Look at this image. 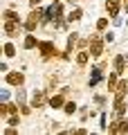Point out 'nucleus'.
<instances>
[{
  "label": "nucleus",
  "mask_w": 128,
  "mask_h": 135,
  "mask_svg": "<svg viewBox=\"0 0 128 135\" xmlns=\"http://www.w3.org/2000/svg\"><path fill=\"white\" fill-rule=\"evenodd\" d=\"M81 16H83V14H81V9H74V11L70 14V20H79Z\"/></svg>",
  "instance_id": "15"
},
{
  "label": "nucleus",
  "mask_w": 128,
  "mask_h": 135,
  "mask_svg": "<svg viewBox=\"0 0 128 135\" xmlns=\"http://www.w3.org/2000/svg\"><path fill=\"white\" fill-rule=\"evenodd\" d=\"M110 133H128V122H124V119H119V122H115V124H110Z\"/></svg>",
  "instance_id": "3"
},
{
  "label": "nucleus",
  "mask_w": 128,
  "mask_h": 135,
  "mask_svg": "<svg viewBox=\"0 0 128 135\" xmlns=\"http://www.w3.org/2000/svg\"><path fill=\"white\" fill-rule=\"evenodd\" d=\"M101 52H104V43H101L97 36H92L90 38V54L92 56H101Z\"/></svg>",
  "instance_id": "2"
},
{
  "label": "nucleus",
  "mask_w": 128,
  "mask_h": 135,
  "mask_svg": "<svg viewBox=\"0 0 128 135\" xmlns=\"http://www.w3.org/2000/svg\"><path fill=\"white\" fill-rule=\"evenodd\" d=\"M117 74H119V72H115V74H112V77H110V79H108V86H110V90H112V88H115V86H117Z\"/></svg>",
  "instance_id": "14"
},
{
  "label": "nucleus",
  "mask_w": 128,
  "mask_h": 135,
  "mask_svg": "<svg viewBox=\"0 0 128 135\" xmlns=\"http://www.w3.org/2000/svg\"><path fill=\"white\" fill-rule=\"evenodd\" d=\"M29 2H32V7H36L38 2H41V0H29Z\"/></svg>",
  "instance_id": "22"
},
{
  "label": "nucleus",
  "mask_w": 128,
  "mask_h": 135,
  "mask_svg": "<svg viewBox=\"0 0 128 135\" xmlns=\"http://www.w3.org/2000/svg\"><path fill=\"white\" fill-rule=\"evenodd\" d=\"M50 106H52V108H61V106H63V95L52 97V99H50Z\"/></svg>",
  "instance_id": "9"
},
{
  "label": "nucleus",
  "mask_w": 128,
  "mask_h": 135,
  "mask_svg": "<svg viewBox=\"0 0 128 135\" xmlns=\"http://www.w3.org/2000/svg\"><path fill=\"white\" fill-rule=\"evenodd\" d=\"M7 124H11V126H16V124H18V117H16V115H11V117H9V122H7Z\"/></svg>",
  "instance_id": "21"
},
{
  "label": "nucleus",
  "mask_w": 128,
  "mask_h": 135,
  "mask_svg": "<svg viewBox=\"0 0 128 135\" xmlns=\"http://www.w3.org/2000/svg\"><path fill=\"white\" fill-rule=\"evenodd\" d=\"M74 110H76V106H74V104H65V113H70V115H72Z\"/></svg>",
  "instance_id": "19"
},
{
  "label": "nucleus",
  "mask_w": 128,
  "mask_h": 135,
  "mask_svg": "<svg viewBox=\"0 0 128 135\" xmlns=\"http://www.w3.org/2000/svg\"><path fill=\"white\" fill-rule=\"evenodd\" d=\"M25 81V77L20 72H11V74H7V83H11V86H20V83Z\"/></svg>",
  "instance_id": "6"
},
{
  "label": "nucleus",
  "mask_w": 128,
  "mask_h": 135,
  "mask_svg": "<svg viewBox=\"0 0 128 135\" xmlns=\"http://www.w3.org/2000/svg\"><path fill=\"white\" fill-rule=\"evenodd\" d=\"M126 11H128V0H126Z\"/></svg>",
  "instance_id": "23"
},
{
  "label": "nucleus",
  "mask_w": 128,
  "mask_h": 135,
  "mask_svg": "<svg viewBox=\"0 0 128 135\" xmlns=\"http://www.w3.org/2000/svg\"><path fill=\"white\" fill-rule=\"evenodd\" d=\"M38 50L43 52V56L47 59V56H52L56 50H54V43H38Z\"/></svg>",
  "instance_id": "5"
},
{
  "label": "nucleus",
  "mask_w": 128,
  "mask_h": 135,
  "mask_svg": "<svg viewBox=\"0 0 128 135\" xmlns=\"http://www.w3.org/2000/svg\"><path fill=\"white\" fill-rule=\"evenodd\" d=\"M76 63H79V65L88 63V52H79V56H76Z\"/></svg>",
  "instance_id": "11"
},
{
  "label": "nucleus",
  "mask_w": 128,
  "mask_h": 135,
  "mask_svg": "<svg viewBox=\"0 0 128 135\" xmlns=\"http://www.w3.org/2000/svg\"><path fill=\"white\" fill-rule=\"evenodd\" d=\"M0 115H18V108L11 106V104H2V108H0Z\"/></svg>",
  "instance_id": "7"
},
{
  "label": "nucleus",
  "mask_w": 128,
  "mask_h": 135,
  "mask_svg": "<svg viewBox=\"0 0 128 135\" xmlns=\"http://www.w3.org/2000/svg\"><path fill=\"white\" fill-rule=\"evenodd\" d=\"M70 2H72V0H70Z\"/></svg>",
  "instance_id": "25"
},
{
  "label": "nucleus",
  "mask_w": 128,
  "mask_h": 135,
  "mask_svg": "<svg viewBox=\"0 0 128 135\" xmlns=\"http://www.w3.org/2000/svg\"><path fill=\"white\" fill-rule=\"evenodd\" d=\"M54 2H56V0H54Z\"/></svg>",
  "instance_id": "24"
},
{
  "label": "nucleus",
  "mask_w": 128,
  "mask_h": 135,
  "mask_svg": "<svg viewBox=\"0 0 128 135\" xmlns=\"http://www.w3.org/2000/svg\"><path fill=\"white\" fill-rule=\"evenodd\" d=\"M126 61H128V56H117L115 59V72H121L124 65H126Z\"/></svg>",
  "instance_id": "8"
},
{
  "label": "nucleus",
  "mask_w": 128,
  "mask_h": 135,
  "mask_svg": "<svg viewBox=\"0 0 128 135\" xmlns=\"http://www.w3.org/2000/svg\"><path fill=\"white\" fill-rule=\"evenodd\" d=\"M99 79H101V70H99V68H92V79H90V86H95V83L99 81Z\"/></svg>",
  "instance_id": "10"
},
{
  "label": "nucleus",
  "mask_w": 128,
  "mask_h": 135,
  "mask_svg": "<svg viewBox=\"0 0 128 135\" xmlns=\"http://www.w3.org/2000/svg\"><path fill=\"white\" fill-rule=\"evenodd\" d=\"M34 45H36V38H34V36H32V34H29V36H27V38H25V47H34Z\"/></svg>",
  "instance_id": "12"
},
{
  "label": "nucleus",
  "mask_w": 128,
  "mask_h": 135,
  "mask_svg": "<svg viewBox=\"0 0 128 135\" xmlns=\"http://www.w3.org/2000/svg\"><path fill=\"white\" fill-rule=\"evenodd\" d=\"M14 18H18L14 11H5V20H14Z\"/></svg>",
  "instance_id": "18"
},
{
  "label": "nucleus",
  "mask_w": 128,
  "mask_h": 135,
  "mask_svg": "<svg viewBox=\"0 0 128 135\" xmlns=\"http://www.w3.org/2000/svg\"><path fill=\"white\" fill-rule=\"evenodd\" d=\"M43 14H45V11H32V14H29V18H27V23H25V29H27V32H34Z\"/></svg>",
  "instance_id": "1"
},
{
  "label": "nucleus",
  "mask_w": 128,
  "mask_h": 135,
  "mask_svg": "<svg viewBox=\"0 0 128 135\" xmlns=\"http://www.w3.org/2000/svg\"><path fill=\"white\" fill-rule=\"evenodd\" d=\"M18 27H20L18 18H14V20H7V23H5V32L9 34V36H16V32H18Z\"/></svg>",
  "instance_id": "4"
},
{
  "label": "nucleus",
  "mask_w": 128,
  "mask_h": 135,
  "mask_svg": "<svg viewBox=\"0 0 128 135\" xmlns=\"http://www.w3.org/2000/svg\"><path fill=\"white\" fill-rule=\"evenodd\" d=\"M117 90H121V92H128V79L119 83V88H117Z\"/></svg>",
  "instance_id": "17"
},
{
  "label": "nucleus",
  "mask_w": 128,
  "mask_h": 135,
  "mask_svg": "<svg viewBox=\"0 0 128 135\" xmlns=\"http://www.w3.org/2000/svg\"><path fill=\"white\" fill-rule=\"evenodd\" d=\"M106 25H108V20H106V18H99V20H97V29H106Z\"/></svg>",
  "instance_id": "16"
},
{
  "label": "nucleus",
  "mask_w": 128,
  "mask_h": 135,
  "mask_svg": "<svg viewBox=\"0 0 128 135\" xmlns=\"http://www.w3.org/2000/svg\"><path fill=\"white\" fill-rule=\"evenodd\" d=\"M5 54H7V56H14V54H16V50H14V45H11V43L5 45Z\"/></svg>",
  "instance_id": "13"
},
{
  "label": "nucleus",
  "mask_w": 128,
  "mask_h": 135,
  "mask_svg": "<svg viewBox=\"0 0 128 135\" xmlns=\"http://www.w3.org/2000/svg\"><path fill=\"white\" fill-rule=\"evenodd\" d=\"M41 101H43V95H34V106H38Z\"/></svg>",
  "instance_id": "20"
}]
</instances>
